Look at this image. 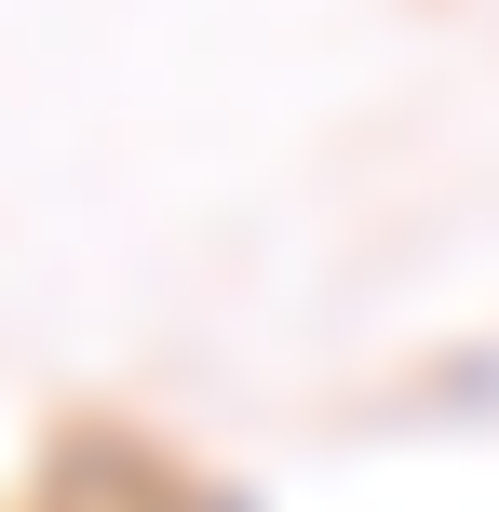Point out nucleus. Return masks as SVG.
Returning a JSON list of instances; mask_svg holds the SVG:
<instances>
[{
    "instance_id": "nucleus-1",
    "label": "nucleus",
    "mask_w": 499,
    "mask_h": 512,
    "mask_svg": "<svg viewBox=\"0 0 499 512\" xmlns=\"http://www.w3.org/2000/svg\"><path fill=\"white\" fill-rule=\"evenodd\" d=\"M108 512H257V499H243L230 472H189L176 445H149V459H135V486L108 499Z\"/></svg>"
}]
</instances>
